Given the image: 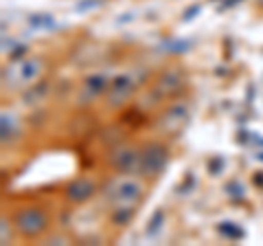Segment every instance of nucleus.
<instances>
[{
	"label": "nucleus",
	"mask_w": 263,
	"mask_h": 246,
	"mask_svg": "<svg viewBox=\"0 0 263 246\" xmlns=\"http://www.w3.org/2000/svg\"><path fill=\"white\" fill-rule=\"evenodd\" d=\"M44 71V62L40 57H24V60L11 64L5 71V81L11 88H22V86H31Z\"/></svg>",
	"instance_id": "obj_1"
},
{
	"label": "nucleus",
	"mask_w": 263,
	"mask_h": 246,
	"mask_svg": "<svg viewBox=\"0 0 263 246\" xmlns=\"http://www.w3.org/2000/svg\"><path fill=\"white\" fill-rule=\"evenodd\" d=\"M108 198L114 207L121 204H138V200L143 198V185L136 178H119L108 187Z\"/></svg>",
	"instance_id": "obj_2"
},
{
	"label": "nucleus",
	"mask_w": 263,
	"mask_h": 246,
	"mask_svg": "<svg viewBox=\"0 0 263 246\" xmlns=\"http://www.w3.org/2000/svg\"><path fill=\"white\" fill-rule=\"evenodd\" d=\"M48 226V218L42 209L37 207H29V209H22L18 211L15 216V229L24 235V237H37L46 231Z\"/></svg>",
	"instance_id": "obj_3"
},
{
	"label": "nucleus",
	"mask_w": 263,
	"mask_h": 246,
	"mask_svg": "<svg viewBox=\"0 0 263 246\" xmlns=\"http://www.w3.org/2000/svg\"><path fill=\"white\" fill-rule=\"evenodd\" d=\"M167 159H169V154H167V147L164 145H160V143L147 145L141 152V171L143 174H149V176L160 174L164 165H167Z\"/></svg>",
	"instance_id": "obj_4"
},
{
	"label": "nucleus",
	"mask_w": 263,
	"mask_h": 246,
	"mask_svg": "<svg viewBox=\"0 0 263 246\" xmlns=\"http://www.w3.org/2000/svg\"><path fill=\"white\" fill-rule=\"evenodd\" d=\"M134 88H136V84L129 75L114 77L110 81V88H108V103L110 106H123L129 99V95L134 93Z\"/></svg>",
	"instance_id": "obj_5"
},
{
	"label": "nucleus",
	"mask_w": 263,
	"mask_h": 246,
	"mask_svg": "<svg viewBox=\"0 0 263 246\" xmlns=\"http://www.w3.org/2000/svg\"><path fill=\"white\" fill-rule=\"evenodd\" d=\"M112 165L119 171H125V174H132V171H141V154L132 147H121L112 154Z\"/></svg>",
	"instance_id": "obj_6"
},
{
	"label": "nucleus",
	"mask_w": 263,
	"mask_h": 246,
	"mask_svg": "<svg viewBox=\"0 0 263 246\" xmlns=\"http://www.w3.org/2000/svg\"><path fill=\"white\" fill-rule=\"evenodd\" d=\"M186 117H189L186 106H171V108L162 114V119H160V128L164 130V132L174 134V132H178V130H182V128H184Z\"/></svg>",
	"instance_id": "obj_7"
},
{
	"label": "nucleus",
	"mask_w": 263,
	"mask_h": 246,
	"mask_svg": "<svg viewBox=\"0 0 263 246\" xmlns=\"http://www.w3.org/2000/svg\"><path fill=\"white\" fill-rule=\"evenodd\" d=\"M182 86H184V79H182V73H180L178 68L164 71L158 77V84H156L160 95H176V93L182 90Z\"/></svg>",
	"instance_id": "obj_8"
},
{
	"label": "nucleus",
	"mask_w": 263,
	"mask_h": 246,
	"mask_svg": "<svg viewBox=\"0 0 263 246\" xmlns=\"http://www.w3.org/2000/svg\"><path fill=\"white\" fill-rule=\"evenodd\" d=\"M95 194V183L88 178H79L75 183L68 185V189H66V196H68V200L72 202H86L88 198H92Z\"/></svg>",
	"instance_id": "obj_9"
},
{
	"label": "nucleus",
	"mask_w": 263,
	"mask_h": 246,
	"mask_svg": "<svg viewBox=\"0 0 263 246\" xmlns=\"http://www.w3.org/2000/svg\"><path fill=\"white\" fill-rule=\"evenodd\" d=\"M108 88H110V81L105 79V75H92V77H88L84 81V90H86V93H90L92 97L105 93Z\"/></svg>",
	"instance_id": "obj_10"
},
{
	"label": "nucleus",
	"mask_w": 263,
	"mask_h": 246,
	"mask_svg": "<svg viewBox=\"0 0 263 246\" xmlns=\"http://www.w3.org/2000/svg\"><path fill=\"white\" fill-rule=\"evenodd\" d=\"M132 216H134V204H121V207H114L112 211V220L117 224H127Z\"/></svg>",
	"instance_id": "obj_11"
},
{
	"label": "nucleus",
	"mask_w": 263,
	"mask_h": 246,
	"mask_svg": "<svg viewBox=\"0 0 263 246\" xmlns=\"http://www.w3.org/2000/svg\"><path fill=\"white\" fill-rule=\"evenodd\" d=\"M15 119L11 117V114H3V130H0V132H3V143H7V141H11V138L15 136Z\"/></svg>",
	"instance_id": "obj_12"
},
{
	"label": "nucleus",
	"mask_w": 263,
	"mask_h": 246,
	"mask_svg": "<svg viewBox=\"0 0 263 246\" xmlns=\"http://www.w3.org/2000/svg\"><path fill=\"white\" fill-rule=\"evenodd\" d=\"M162 218H164V216H162V211H158V213H156V216H154V220H152L149 224H147V235H156V233L160 231Z\"/></svg>",
	"instance_id": "obj_13"
},
{
	"label": "nucleus",
	"mask_w": 263,
	"mask_h": 246,
	"mask_svg": "<svg viewBox=\"0 0 263 246\" xmlns=\"http://www.w3.org/2000/svg\"><path fill=\"white\" fill-rule=\"evenodd\" d=\"M0 224H3V235H0V242L9 244L11 242V224L7 222V218H3V222H0Z\"/></svg>",
	"instance_id": "obj_14"
}]
</instances>
